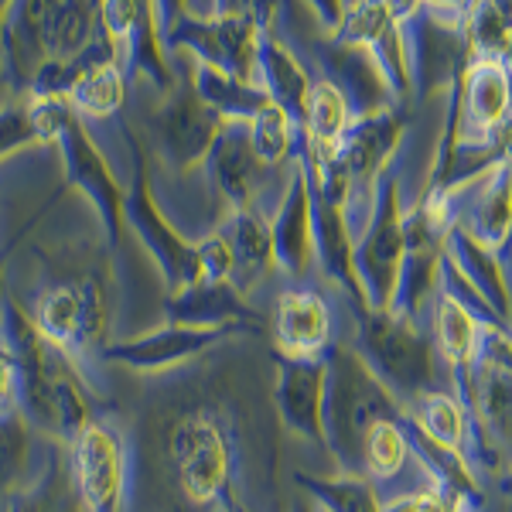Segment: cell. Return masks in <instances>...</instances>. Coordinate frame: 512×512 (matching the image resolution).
<instances>
[{
    "instance_id": "1",
    "label": "cell",
    "mask_w": 512,
    "mask_h": 512,
    "mask_svg": "<svg viewBox=\"0 0 512 512\" xmlns=\"http://www.w3.org/2000/svg\"><path fill=\"white\" fill-rule=\"evenodd\" d=\"M38 277L14 301L28 311L31 325L79 362L82 373L103 390L96 362H103L110 338L113 270L96 243H62L52 250L35 246ZM11 294V291H7Z\"/></svg>"
},
{
    "instance_id": "2",
    "label": "cell",
    "mask_w": 512,
    "mask_h": 512,
    "mask_svg": "<svg viewBox=\"0 0 512 512\" xmlns=\"http://www.w3.org/2000/svg\"><path fill=\"white\" fill-rule=\"evenodd\" d=\"M0 338L14 359L21 417L38 434L69 444L96 417L93 403L103 390L82 373L79 362H72L31 325L28 311L14 301V294H4L0 304Z\"/></svg>"
},
{
    "instance_id": "3",
    "label": "cell",
    "mask_w": 512,
    "mask_h": 512,
    "mask_svg": "<svg viewBox=\"0 0 512 512\" xmlns=\"http://www.w3.org/2000/svg\"><path fill=\"white\" fill-rule=\"evenodd\" d=\"M123 140H127V151H130V181H127V202H123V226L140 239V246L158 263L164 284H168V294L185 291V287L198 284L195 243L185 239L181 229H175V222L164 216L161 202L154 198L151 168H147L151 154L144 151L140 137H134L127 130Z\"/></svg>"
},
{
    "instance_id": "4",
    "label": "cell",
    "mask_w": 512,
    "mask_h": 512,
    "mask_svg": "<svg viewBox=\"0 0 512 512\" xmlns=\"http://www.w3.org/2000/svg\"><path fill=\"white\" fill-rule=\"evenodd\" d=\"M178 82L164 96H158V106L147 117L151 127L154 147L151 154L161 158V164L175 175H192L195 168H205L212 144L219 140L222 127L229 120H222L195 89L192 69L188 76L175 65Z\"/></svg>"
},
{
    "instance_id": "5",
    "label": "cell",
    "mask_w": 512,
    "mask_h": 512,
    "mask_svg": "<svg viewBox=\"0 0 512 512\" xmlns=\"http://www.w3.org/2000/svg\"><path fill=\"white\" fill-rule=\"evenodd\" d=\"M69 475L86 512H127L130 454L127 431L113 414H96L65 444Z\"/></svg>"
},
{
    "instance_id": "6",
    "label": "cell",
    "mask_w": 512,
    "mask_h": 512,
    "mask_svg": "<svg viewBox=\"0 0 512 512\" xmlns=\"http://www.w3.org/2000/svg\"><path fill=\"white\" fill-rule=\"evenodd\" d=\"M263 28L246 11L219 14V18H195L181 14L164 28V48L188 55L198 65H209L233 79L256 82V48Z\"/></svg>"
},
{
    "instance_id": "7",
    "label": "cell",
    "mask_w": 512,
    "mask_h": 512,
    "mask_svg": "<svg viewBox=\"0 0 512 512\" xmlns=\"http://www.w3.org/2000/svg\"><path fill=\"white\" fill-rule=\"evenodd\" d=\"M410 52V79H414V103H431L437 96H448L454 82L465 76L472 52H468L461 14L420 7L410 21H403Z\"/></svg>"
},
{
    "instance_id": "8",
    "label": "cell",
    "mask_w": 512,
    "mask_h": 512,
    "mask_svg": "<svg viewBox=\"0 0 512 512\" xmlns=\"http://www.w3.org/2000/svg\"><path fill=\"white\" fill-rule=\"evenodd\" d=\"M294 168L297 161L287 168H270L267 161H260L250 140V123L243 120H229L205 158V178H209L212 192L222 198L226 212H260V216H270L267 209L277 212V205L267 195L270 181L294 175Z\"/></svg>"
},
{
    "instance_id": "9",
    "label": "cell",
    "mask_w": 512,
    "mask_h": 512,
    "mask_svg": "<svg viewBox=\"0 0 512 512\" xmlns=\"http://www.w3.org/2000/svg\"><path fill=\"white\" fill-rule=\"evenodd\" d=\"M59 154L65 168V185L76 188L96 209L99 226H103L106 246H117L123 236V202H127V181L113 171L110 158L103 154V147L96 144V137L89 134V123L82 117H72L69 127L59 137Z\"/></svg>"
},
{
    "instance_id": "10",
    "label": "cell",
    "mask_w": 512,
    "mask_h": 512,
    "mask_svg": "<svg viewBox=\"0 0 512 512\" xmlns=\"http://www.w3.org/2000/svg\"><path fill=\"white\" fill-rule=\"evenodd\" d=\"M308 59L315 65L318 79H328L338 93L349 99L355 120L403 106L390 82V72L383 69V62H379L373 48L321 35L308 41Z\"/></svg>"
},
{
    "instance_id": "11",
    "label": "cell",
    "mask_w": 512,
    "mask_h": 512,
    "mask_svg": "<svg viewBox=\"0 0 512 512\" xmlns=\"http://www.w3.org/2000/svg\"><path fill=\"white\" fill-rule=\"evenodd\" d=\"M59 0H14L0 21V79L14 96H28L31 79L48 62V21Z\"/></svg>"
},
{
    "instance_id": "12",
    "label": "cell",
    "mask_w": 512,
    "mask_h": 512,
    "mask_svg": "<svg viewBox=\"0 0 512 512\" xmlns=\"http://www.w3.org/2000/svg\"><path fill=\"white\" fill-rule=\"evenodd\" d=\"M222 338V328H192V325H164L154 332H144L130 342H110L103 352V366H120L130 373L161 376L181 362L195 359L205 349H212Z\"/></svg>"
},
{
    "instance_id": "13",
    "label": "cell",
    "mask_w": 512,
    "mask_h": 512,
    "mask_svg": "<svg viewBox=\"0 0 512 512\" xmlns=\"http://www.w3.org/2000/svg\"><path fill=\"white\" fill-rule=\"evenodd\" d=\"M270 236H274V260L284 274L304 277L318 253L315 236V198H311L308 171L297 158L291 188H287L284 202L277 205L274 219H270Z\"/></svg>"
},
{
    "instance_id": "14",
    "label": "cell",
    "mask_w": 512,
    "mask_h": 512,
    "mask_svg": "<svg viewBox=\"0 0 512 512\" xmlns=\"http://www.w3.org/2000/svg\"><path fill=\"white\" fill-rule=\"evenodd\" d=\"M256 82L301 127L304 113H308L311 86H315V72L308 69V62L277 31H263L260 35V48H256Z\"/></svg>"
},
{
    "instance_id": "15",
    "label": "cell",
    "mask_w": 512,
    "mask_h": 512,
    "mask_svg": "<svg viewBox=\"0 0 512 512\" xmlns=\"http://www.w3.org/2000/svg\"><path fill=\"white\" fill-rule=\"evenodd\" d=\"M55 444L59 441L38 434L18 407L0 414V506L38 482Z\"/></svg>"
},
{
    "instance_id": "16",
    "label": "cell",
    "mask_w": 512,
    "mask_h": 512,
    "mask_svg": "<svg viewBox=\"0 0 512 512\" xmlns=\"http://www.w3.org/2000/svg\"><path fill=\"white\" fill-rule=\"evenodd\" d=\"M328 328H332V315H328L325 297L315 291H284L274 304V342L294 359L321 352L328 342Z\"/></svg>"
},
{
    "instance_id": "17",
    "label": "cell",
    "mask_w": 512,
    "mask_h": 512,
    "mask_svg": "<svg viewBox=\"0 0 512 512\" xmlns=\"http://www.w3.org/2000/svg\"><path fill=\"white\" fill-rule=\"evenodd\" d=\"M216 229L229 239L236 256V274L233 287L246 291L250 284H256L267 274L270 260H274V236H270V222L260 212H226Z\"/></svg>"
},
{
    "instance_id": "18",
    "label": "cell",
    "mask_w": 512,
    "mask_h": 512,
    "mask_svg": "<svg viewBox=\"0 0 512 512\" xmlns=\"http://www.w3.org/2000/svg\"><path fill=\"white\" fill-rule=\"evenodd\" d=\"M164 315L171 325H192V328H219L229 318H246L250 308L243 304V297L233 284H198L185 287V291L168 294L164 301Z\"/></svg>"
},
{
    "instance_id": "19",
    "label": "cell",
    "mask_w": 512,
    "mask_h": 512,
    "mask_svg": "<svg viewBox=\"0 0 512 512\" xmlns=\"http://www.w3.org/2000/svg\"><path fill=\"white\" fill-rule=\"evenodd\" d=\"M0 512H86V506L79 502L76 485H72L65 444H55L38 482L21 495H14V499H7Z\"/></svg>"
},
{
    "instance_id": "20",
    "label": "cell",
    "mask_w": 512,
    "mask_h": 512,
    "mask_svg": "<svg viewBox=\"0 0 512 512\" xmlns=\"http://www.w3.org/2000/svg\"><path fill=\"white\" fill-rule=\"evenodd\" d=\"M127 89H130V82H127V72H123V62L110 59V62L93 65V69L76 82V89H72L65 103H69L72 110H76V117H82L86 123H93V120L106 123L123 110Z\"/></svg>"
},
{
    "instance_id": "21",
    "label": "cell",
    "mask_w": 512,
    "mask_h": 512,
    "mask_svg": "<svg viewBox=\"0 0 512 512\" xmlns=\"http://www.w3.org/2000/svg\"><path fill=\"white\" fill-rule=\"evenodd\" d=\"M192 79H195L198 96H202L222 120L250 123L256 113H260L263 106L270 103L267 89H263L260 82L233 79V76H226V72L209 69V65L192 62Z\"/></svg>"
},
{
    "instance_id": "22",
    "label": "cell",
    "mask_w": 512,
    "mask_h": 512,
    "mask_svg": "<svg viewBox=\"0 0 512 512\" xmlns=\"http://www.w3.org/2000/svg\"><path fill=\"white\" fill-rule=\"evenodd\" d=\"M472 59H502L512 48V0H468L461 11Z\"/></svg>"
},
{
    "instance_id": "23",
    "label": "cell",
    "mask_w": 512,
    "mask_h": 512,
    "mask_svg": "<svg viewBox=\"0 0 512 512\" xmlns=\"http://www.w3.org/2000/svg\"><path fill=\"white\" fill-rule=\"evenodd\" d=\"M250 140H253V151L260 154V161H267L270 168H287L294 164V151L301 144V127L294 123V117L287 110L270 99L260 113L250 120Z\"/></svg>"
},
{
    "instance_id": "24",
    "label": "cell",
    "mask_w": 512,
    "mask_h": 512,
    "mask_svg": "<svg viewBox=\"0 0 512 512\" xmlns=\"http://www.w3.org/2000/svg\"><path fill=\"white\" fill-rule=\"evenodd\" d=\"M400 24L403 21H396V14L390 11L386 0H349L345 18L332 31V38L352 41V45H366L376 52V48L383 45V38L390 35L393 28H400Z\"/></svg>"
},
{
    "instance_id": "25",
    "label": "cell",
    "mask_w": 512,
    "mask_h": 512,
    "mask_svg": "<svg viewBox=\"0 0 512 512\" xmlns=\"http://www.w3.org/2000/svg\"><path fill=\"white\" fill-rule=\"evenodd\" d=\"M437 342L448 359L454 362H465L468 355L475 352V342H478V328L472 315L465 311V304L454 301L451 294L441 297L437 304Z\"/></svg>"
},
{
    "instance_id": "26",
    "label": "cell",
    "mask_w": 512,
    "mask_h": 512,
    "mask_svg": "<svg viewBox=\"0 0 512 512\" xmlns=\"http://www.w3.org/2000/svg\"><path fill=\"white\" fill-rule=\"evenodd\" d=\"M28 147H41L28 117V99H7V103H0V161L14 158Z\"/></svg>"
},
{
    "instance_id": "27",
    "label": "cell",
    "mask_w": 512,
    "mask_h": 512,
    "mask_svg": "<svg viewBox=\"0 0 512 512\" xmlns=\"http://www.w3.org/2000/svg\"><path fill=\"white\" fill-rule=\"evenodd\" d=\"M403 437L396 431L393 424L386 420H376L366 434V461H369V472L379 478H390L403 468Z\"/></svg>"
},
{
    "instance_id": "28",
    "label": "cell",
    "mask_w": 512,
    "mask_h": 512,
    "mask_svg": "<svg viewBox=\"0 0 512 512\" xmlns=\"http://www.w3.org/2000/svg\"><path fill=\"white\" fill-rule=\"evenodd\" d=\"M420 420H424V431L444 448H454L461 441V410L451 396H427Z\"/></svg>"
},
{
    "instance_id": "29",
    "label": "cell",
    "mask_w": 512,
    "mask_h": 512,
    "mask_svg": "<svg viewBox=\"0 0 512 512\" xmlns=\"http://www.w3.org/2000/svg\"><path fill=\"white\" fill-rule=\"evenodd\" d=\"M301 4L308 7V14L315 18L321 35H332V31L345 18V7H349V0H301Z\"/></svg>"
},
{
    "instance_id": "30",
    "label": "cell",
    "mask_w": 512,
    "mask_h": 512,
    "mask_svg": "<svg viewBox=\"0 0 512 512\" xmlns=\"http://www.w3.org/2000/svg\"><path fill=\"white\" fill-rule=\"evenodd\" d=\"M18 407V376H14V359L0 338V414Z\"/></svg>"
},
{
    "instance_id": "31",
    "label": "cell",
    "mask_w": 512,
    "mask_h": 512,
    "mask_svg": "<svg viewBox=\"0 0 512 512\" xmlns=\"http://www.w3.org/2000/svg\"><path fill=\"white\" fill-rule=\"evenodd\" d=\"M41 216H45V212H35V216H31V219L21 226V233H14L11 239H7L4 246H0V304H4V294H7V263H11L14 250H18V246H21V239L38 226V219H41Z\"/></svg>"
},
{
    "instance_id": "32",
    "label": "cell",
    "mask_w": 512,
    "mask_h": 512,
    "mask_svg": "<svg viewBox=\"0 0 512 512\" xmlns=\"http://www.w3.org/2000/svg\"><path fill=\"white\" fill-rule=\"evenodd\" d=\"M185 7H188V0H158V14H161V31L168 28L171 21L181 18L185 14Z\"/></svg>"
},
{
    "instance_id": "33",
    "label": "cell",
    "mask_w": 512,
    "mask_h": 512,
    "mask_svg": "<svg viewBox=\"0 0 512 512\" xmlns=\"http://www.w3.org/2000/svg\"><path fill=\"white\" fill-rule=\"evenodd\" d=\"M386 4H390V11L396 14V21H410L420 7H424V0H386Z\"/></svg>"
},
{
    "instance_id": "34",
    "label": "cell",
    "mask_w": 512,
    "mask_h": 512,
    "mask_svg": "<svg viewBox=\"0 0 512 512\" xmlns=\"http://www.w3.org/2000/svg\"><path fill=\"white\" fill-rule=\"evenodd\" d=\"M427 7H437V11H448V14H461L465 11L468 0H424Z\"/></svg>"
},
{
    "instance_id": "35",
    "label": "cell",
    "mask_w": 512,
    "mask_h": 512,
    "mask_svg": "<svg viewBox=\"0 0 512 512\" xmlns=\"http://www.w3.org/2000/svg\"><path fill=\"white\" fill-rule=\"evenodd\" d=\"M11 4H14V0H0V21H4L7 11H11Z\"/></svg>"
},
{
    "instance_id": "36",
    "label": "cell",
    "mask_w": 512,
    "mask_h": 512,
    "mask_svg": "<svg viewBox=\"0 0 512 512\" xmlns=\"http://www.w3.org/2000/svg\"><path fill=\"white\" fill-rule=\"evenodd\" d=\"M506 65H509V72H512V48H509V55H506Z\"/></svg>"
}]
</instances>
